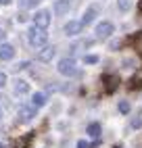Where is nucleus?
I'll list each match as a JSON object with an SVG mask.
<instances>
[{
	"mask_svg": "<svg viewBox=\"0 0 142 148\" xmlns=\"http://www.w3.org/2000/svg\"><path fill=\"white\" fill-rule=\"evenodd\" d=\"M27 40L34 48H42L48 42V34H46V29H40V27L34 25V27H29V32H27Z\"/></svg>",
	"mask_w": 142,
	"mask_h": 148,
	"instance_id": "1",
	"label": "nucleus"
},
{
	"mask_svg": "<svg viewBox=\"0 0 142 148\" xmlns=\"http://www.w3.org/2000/svg\"><path fill=\"white\" fill-rule=\"evenodd\" d=\"M57 69H59V73L65 75V77H75L79 73V69H77V65H75L73 58H61Z\"/></svg>",
	"mask_w": 142,
	"mask_h": 148,
	"instance_id": "2",
	"label": "nucleus"
},
{
	"mask_svg": "<svg viewBox=\"0 0 142 148\" xmlns=\"http://www.w3.org/2000/svg\"><path fill=\"white\" fill-rule=\"evenodd\" d=\"M113 32H115V25L111 23V21H103V23H98L96 25V38L98 40H107V38H111L113 36Z\"/></svg>",
	"mask_w": 142,
	"mask_h": 148,
	"instance_id": "3",
	"label": "nucleus"
},
{
	"mask_svg": "<svg viewBox=\"0 0 142 148\" xmlns=\"http://www.w3.org/2000/svg\"><path fill=\"white\" fill-rule=\"evenodd\" d=\"M98 13H100V6L98 4H90L86 11H84V17H82V21H79V23H82V25H90L96 19Z\"/></svg>",
	"mask_w": 142,
	"mask_h": 148,
	"instance_id": "4",
	"label": "nucleus"
},
{
	"mask_svg": "<svg viewBox=\"0 0 142 148\" xmlns=\"http://www.w3.org/2000/svg\"><path fill=\"white\" fill-rule=\"evenodd\" d=\"M34 25L40 27V29H46L50 25V13L48 11H38L34 15Z\"/></svg>",
	"mask_w": 142,
	"mask_h": 148,
	"instance_id": "5",
	"label": "nucleus"
},
{
	"mask_svg": "<svg viewBox=\"0 0 142 148\" xmlns=\"http://www.w3.org/2000/svg\"><path fill=\"white\" fill-rule=\"evenodd\" d=\"M17 115H19V119H21V121H32L36 117V108L29 106V104H21V106H19V111H17Z\"/></svg>",
	"mask_w": 142,
	"mask_h": 148,
	"instance_id": "6",
	"label": "nucleus"
},
{
	"mask_svg": "<svg viewBox=\"0 0 142 148\" xmlns=\"http://www.w3.org/2000/svg\"><path fill=\"white\" fill-rule=\"evenodd\" d=\"M36 56H38V61L48 63V61H52V56H54V48L52 46H42V50H40Z\"/></svg>",
	"mask_w": 142,
	"mask_h": 148,
	"instance_id": "7",
	"label": "nucleus"
},
{
	"mask_svg": "<svg viewBox=\"0 0 142 148\" xmlns=\"http://www.w3.org/2000/svg\"><path fill=\"white\" fill-rule=\"evenodd\" d=\"M103 82H105V90L111 94V92H115V90H117L119 77H117V75H105V77H103Z\"/></svg>",
	"mask_w": 142,
	"mask_h": 148,
	"instance_id": "8",
	"label": "nucleus"
},
{
	"mask_svg": "<svg viewBox=\"0 0 142 148\" xmlns=\"http://www.w3.org/2000/svg\"><path fill=\"white\" fill-rule=\"evenodd\" d=\"M69 8H71L69 0H57V2H54V15L57 17H63L65 13H69Z\"/></svg>",
	"mask_w": 142,
	"mask_h": 148,
	"instance_id": "9",
	"label": "nucleus"
},
{
	"mask_svg": "<svg viewBox=\"0 0 142 148\" xmlns=\"http://www.w3.org/2000/svg\"><path fill=\"white\" fill-rule=\"evenodd\" d=\"M82 23L79 21H69V23H65V27H63V32L67 34V36H77L79 32H82Z\"/></svg>",
	"mask_w": 142,
	"mask_h": 148,
	"instance_id": "10",
	"label": "nucleus"
},
{
	"mask_svg": "<svg viewBox=\"0 0 142 148\" xmlns=\"http://www.w3.org/2000/svg\"><path fill=\"white\" fill-rule=\"evenodd\" d=\"M13 56H15V48L11 44L2 42V44H0V58H2V61H11Z\"/></svg>",
	"mask_w": 142,
	"mask_h": 148,
	"instance_id": "11",
	"label": "nucleus"
},
{
	"mask_svg": "<svg viewBox=\"0 0 142 148\" xmlns=\"http://www.w3.org/2000/svg\"><path fill=\"white\" fill-rule=\"evenodd\" d=\"M44 104H46V94L36 92V94L32 96V106H34V108H40V106H44Z\"/></svg>",
	"mask_w": 142,
	"mask_h": 148,
	"instance_id": "12",
	"label": "nucleus"
},
{
	"mask_svg": "<svg viewBox=\"0 0 142 148\" xmlns=\"http://www.w3.org/2000/svg\"><path fill=\"white\" fill-rule=\"evenodd\" d=\"M29 92V86H27V82H23V79H19L17 84H15V94H27Z\"/></svg>",
	"mask_w": 142,
	"mask_h": 148,
	"instance_id": "13",
	"label": "nucleus"
},
{
	"mask_svg": "<svg viewBox=\"0 0 142 148\" xmlns=\"http://www.w3.org/2000/svg\"><path fill=\"white\" fill-rule=\"evenodd\" d=\"M88 134L92 138H100V125L98 123H90L88 125Z\"/></svg>",
	"mask_w": 142,
	"mask_h": 148,
	"instance_id": "14",
	"label": "nucleus"
},
{
	"mask_svg": "<svg viewBox=\"0 0 142 148\" xmlns=\"http://www.w3.org/2000/svg\"><path fill=\"white\" fill-rule=\"evenodd\" d=\"M117 8L121 13H128L132 8V0H117Z\"/></svg>",
	"mask_w": 142,
	"mask_h": 148,
	"instance_id": "15",
	"label": "nucleus"
},
{
	"mask_svg": "<svg viewBox=\"0 0 142 148\" xmlns=\"http://www.w3.org/2000/svg\"><path fill=\"white\" fill-rule=\"evenodd\" d=\"M130 108H132V106H130V102H128V100H121V102H119V113L128 115V113H130Z\"/></svg>",
	"mask_w": 142,
	"mask_h": 148,
	"instance_id": "16",
	"label": "nucleus"
},
{
	"mask_svg": "<svg viewBox=\"0 0 142 148\" xmlns=\"http://www.w3.org/2000/svg\"><path fill=\"white\" fill-rule=\"evenodd\" d=\"M84 63H88V65H96V63H98V56H96V54H86V56H84Z\"/></svg>",
	"mask_w": 142,
	"mask_h": 148,
	"instance_id": "17",
	"label": "nucleus"
},
{
	"mask_svg": "<svg viewBox=\"0 0 142 148\" xmlns=\"http://www.w3.org/2000/svg\"><path fill=\"white\" fill-rule=\"evenodd\" d=\"M132 127H134V130H140L142 127V115H138V117L132 119Z\"/></svg>",
	"mask_w": 142,
	"mask_h": 148,
	"instance_id": "18",
	"label": "nucleus"
},
{
	"mask_svg": "<svg viewBox=\"0 0 142 148\" xmlns=\"http://www.w3.org/2000/svg\"><path fill=\"white\" fill-rule=\"evenodd\" d=\"M38 2H40V0H23L21 6H23V8H32V6H36Z\"/></svg>",
	"mask_w": 142,
	"mask_h": 148,
	"instance_id": "19",
	"label": "nucleus"
},
{
	"mask_svg": "<svg viewBox=\"0 0 142 148\" xmlns=\"http://www.w3.org/2000/svg\"><path fill=\"white\" fill-rule=\"evenodd\" d=\"M140 86H142V73L136 75L134 79H132V88H140Z\"/></svg>",
	"mask_w": 142,
	"mask_h": 148,
	"instance_id": "20",
	"label": "nucleus"
},
{
	"mask_svg": "<svg viewBox=\"0 0 142 148\" xmlns=\"http://www.w3.org/2000/svg\"><path fill=\"white\" fill-rule=\"evenodd\" d=\"M77 148H92V144L86 142V140H79V142H77Z\"/></svg>",
	"mask_w": 142,
	"mask_h": 148,
	"instance_id": "21",
	"label": "nucleus"
},
{
	"mask_svg": "<svg viewBox=\"0 0 142 148\" xmlns=\"http://www.w3.org/2000/svg\"><path fill=\"white\" fill-rule=\"evenodd\" d=\"M136 48H138V50L142 52V34H140V36L136 38Z\"/></svg>",
	"mask_w": 142,
	"mask_h": 148,
	"instance_id": "22",
	"label": "nucleus"
},
{
	"mask_svg": "<svg viewBox=\"0 0 142 148\" xmlns=\"http://www.w3.org/2000/svg\"><path fill=\"white\" fill-rule=\"evenodd\" d=\"M6 84V73H2V71H0V88H2Z\"/></svg>",
	"mask_w": 142,
	"mask_h": 148,
	"instance_id": "23",
	"label": "nucleus"
},
{
	"mask_svg": "<svg viewBox=\"0 0 142 148\" xmlns=\"http://www.w3.org/2000/svg\"><path fill=\"white\" fill-rule=\"evenodd\" d=\"M4 38H6V32H4V29H0V40L4 42Z\"/></svg>",
	"mask_w": 142,
	"mask_h": 148,
	"instance_id": "24",
	"label": "nucleus"
},
{
	"mask_svg": "<svg viewBox=\"0 0 142 148\" xmlns=\"http://www.w3.org/2000/svg\"><path fill=\"white\" fill-rule=\"evenodd\" d=\"M0 4H4V6H6V4H11V0H0Z\"/></svg>",
	"mask_w": 142,
	"mask_h": 148,
	"instance_id": "25",
	"label": "nucleus"
},
{
	"mask_svg": "<svg viewBox=\"0 0 142 148\" xmlns=\"http://www.w3.org/2000/svg\"><path fill=\"white\" fill-rule=\"evenodd\" d=\"M0 119H2V111H0Z\"/></svg>",
	"mask_w": 142,
	"mask_h": 148,
	"instance_id": "26",
	"label": "nucleus"
},
{
	"mask_svg": "<svg viewBox=\"0 0 142 148\" xmlns=\"http://www.w3.org/2000/svg\"><path fill=\"white\" fill-rule=\"evenodd\" d=\"M0 148H4V146H0Z\"/></svg>",
	"mask_w": 142,
	"mask_h": 148,
	"instance_id": "27",
	"label": "nucleus"
}]
</instances>
